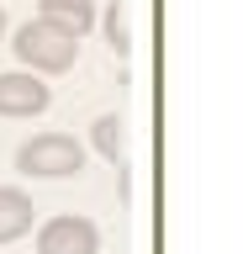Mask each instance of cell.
Segmentation results:
<instances>
[{
    "label": "cell",
    "mask_w": 243,
    "mask_h": 254,
    "mask_svg": "<svg viewBox=\"0 0 243 254\" xmlns=\"http://www.w3.org/2000/svg\"><path fill=\"white\" fill-rule=\"evenodd\" d=\"M11 48H16L21 69H32V74H69L80 59V32H69L64 21H48V16H32L11 32Z\"/></svg>",
    "instance_id": "6da1fadb"
},
{
    "label": "cell",
    "mask_w": 243,
    "mask_h": 254,
    "mask_svg": "<svg viewBox=\"0 0 243 254\" xmlns=\"http://www.w3.org/2000/svg\"><path fill=\"white\" fill-rule=\"evenodd\" d=\"M85 164V148L69 132H37L16 148V170L21 175H37V180H64V175H80Z\"/></svg>",
    "instance_id": "7a4b0ae2"
},
{
    "label": "cell",
    "mask_w": 243,
    "mask_h": 254,
    "mask_svg": "<svg viewBox=\"0 0 243 254\" xmlns=\"http://www.w3.org/2000/svg\"><path fill=\"white\" fill-rule=\"evenodd\" d=\"M37 254H100V228L90 217H48L37 228Z\"/></svg>",
    "instance_id": "3957f363"
},
{
    "label": "cell",
    "mask_w": 243,
    "mask_h": 254,
    "mask_svg": "<svg viewBox=\"0 0 243 254\" xmlns=\"http://www.w3.org/2000/svg\"><path fill=\"white\" fill-rule=\"evenodd\" d=\"M53 90L32 69H11V74H0V117H37V111H48Z\"/></svg>",
    "instance_id": "277c9868"
},
{
    "label": "cell",
    "mask_w": 243,
    "mask_h": 254,
    "mask_svg": "<svg viewBox=\"0 0 243 254\" xmlns=\"http://www.w3.org/2000/svg\"><path fill=\"white\" fill-rule=\"evenodd\" d=\"M32 217H37V206L32 196L21 186H0V244H16V238L32 233Z\"/></svg>",
    "instance_id": "5b68a950"
},
{
    "label": "cell",
    "mask_w": 243,
    "mask_h": 254,
    "mask_svg": "<svg viewBox=\"0 0 243 254\" xmlns=\"http://www.w3.org/2000/svg\"><path fill=\"white\" fill-rule=\"evenodd\" d=\"M90 143H96V154L106 159V164H122V159H127V122H122L116 111L96 117V127H90Z\"/></svg>",
    "instance_id": "8992f818"
},
{
    "label": "cell",
    "mask_w": 243,
    "mask_h": 254,
    "mask_svg": "<svg viewBox=\"0 0 243 254\" xmlns=\"http://www.w3.org/2000/svg\"><path fill=\"white\" fill-rule=\"evenodd\" d=\"M37 16H48V21H64L69 32H90L96 27V0H37Z\"/></svg>",
    "instance_id": "52a82bcc"
},
{
    "label": "cell",
    "mask_w": 243,
    "mask_h": 254,
    "mask_svg": "<svg viewBox=\"0 0 243 254\" xmlns=\"http://www.w3.org/2000/svg\"><path fill=\"white\" fill-rule=\"evenodd\" d=\"M106 43H111L116 53H127V48H132V32H127V11H122V5H111V11H106Z\"/></svg>",
    "instance_id": "ba28073f"
},
{
    "label": "cell",
    "mask_w": 243,
    "mask_h": 254,
    "mask_svg": "<svg viewBox=\"0 0 243 254\" xmlns=\"http://www.w3.org/2000/svg\"><path fill=\"white\" fill-rule=\"evenodd\" d=\"M0 37H5V11H0Z\"/></svg>",
    "instance_id": "9c48e42d"
}]
</instances>
